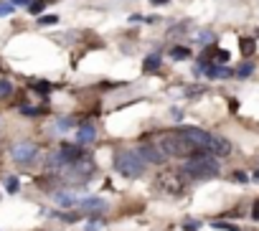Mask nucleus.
Here are the masks:
<instances>
[{
	"label": "nucleus",
	"mask_w": 259,
	"mask_h": 231,
	"mask_svg": "<svg viewBox=\"0 0 259 231\" xmlns=\"http://www.w3.org/2000/svg\"><path fill=\"white\" fill-rule=\"evenodd\" d=\"M211 153H213V155H229V153H231V145H229V140H224V137H216V142H213Z\"/></svg>",
	"instance_id": "obj_11"
},
{
	"label": "nucleus",
	"mask_w": 259,
	"mask_h": 231,
	"mask_svg": "<svg viewBox=\"0 0 259 231\" xmlns=\"http://www.w3.org/2000/svg\"><path fill=\"white\" fill-rule=\"evenodd\" d=\"M94 127H92V124H81V127L76 130V140H79V145H84V142H92L94 140Z\"/></svg>",
	"instance_id": "obj_10"
},
{
	"label": "nucleus",
	"mask_w": 259,
	"mask_h": 231,
	"mask_svg": "<svg viewBox=\"0 0 259 231\" xmlns=\"http://www.w3.org/2000/svg\"><path fill=\"white\" fill-rule=\"evenodd\" d=\"M145 163H150V165H163L165 163V153H163V148L160 145H153V142H142V145H137V150H135Z\"/></svg>",
	"instance_id": "obj_5"
},
{
	"label": "nucleus",
	"mask_w": 259,
	"mask_h": 231,
	"mask_svg": "<svg viewBox=\"0 0 259 231\" xmlns=\"http://www.w3.org/2000/svg\"><path fill=\"white\" fill-rule=\"evenodd\" d=\"M183 173L193 180H206V178H213L216 173H219V163H216V158L206 155V150L191 155L183 165Z\"/></svg>",
	"instance_id": "obj_1"
},
{
	"label": "nucleus",
	"mask_w": 259,
	"mask_h": 231,
	"mask_svg": "<svg viewBox=\"0 0 259 231\" xmlns=\"http://www.w3.org/2000/svg\"><path fill=\"white\" fill-rule=\"evenodd\" d=\"M252 219H257V221H259V201L254 203V211H252Z\"/></svg>",
	"instance_id": "obj_25"
},
{
	"label": "nucleus",
	"mask_w": 259,
	"mask_h": 231,
	"mask_svg": "<svg viewBox=\"0 0 259 231\" xmlns=\"http://www.w3.org/2000/svg\"><path fill=\"white\" fill-rule=\"evenodd\" d=\"M158 188L165 191V193H170V196H178V193H183V180L176 173H163L158 178Z\"/></svg>",
	"instance_id": "obj_6"
},
{
	"label": "nucleus",
	"mask_w": 259,
	"mask_h": 231,
	"mask_svg": "<svg viewBox=\"0 0 259 231\" xmlns=\"http://www.w3.org/2000/svg\"><path fill=\"white\" fill-rule=\"evenodd\" d=\"M13 92V84L8 79H0V97H8Z\"/></svg>",
	"instance_id": "obj_15"
},
{
	"label": "nucleus",
	"mask_w": 259,
	"mask_h": 231,
	"mask_svg": "<svg viewBox=\"0 0 259 231\" xmlns=\"http://www.w3.org/2000/svg\"><path fill=\"white\" fill-rule=\"evenodd\" d=\"M13 8H15V5H10V3H0V18H3V15H10Z\"/></svg>",
	"instance_id": "obj_20"
},
{
	"label": "nucleus",
	"mask_w": 259,
	"mask_h": 231,
	"mask_svg": "<svg viewBox=\"0 0 259 231\" xmlns=\"http://www.w3.org/2000/svg\"><path fill=\"white\" fill-rule=\"evenodd\" d=\"M193 148H198V150H208L211 153V148H213V142H216V137L211 135V132H206V130H198V127H183V130H178Z\"/></svg>",
	"instance_id": "obj_4"
},
{
	"label": "nucleus",
	"mask_w": 259,
	"mask_h": 231,
	"mask_svg": "<svg viewBox=\"0 0 259 231\" xmlns=\"http://www.w3.org/2000/svg\"><path fill=\"white\" fill-rule=\"evenodd\" d=\"M26 3H28V0H13L10 5H26Z\"/></svg>",
	"instance_id": "obj_26"
},
{
	"label": "nucleus",
	"mask_w": 259,
	"mask_h": 231,
	"mask_svg": "<svg viewBox=\"0 0 259 231\" xmlns=\"http://www.w3.org/2000/svg\"><path fill=\"white\" fill-rule=\"evenodd\" d=\"M18 188H20V183H18V178H8V191H10V193H15V191H18Z\"/></svg>",
	"instance_id": "obj_21"
},
{
	"label": "nucleus",
	"mask_w": 259,
	"mask_h": 231,
	"mask_svg": "<svg viewBox=\"0 0 259 231\" xmlns=\"http://www.w3.org/2000/svg\"><path fill=\"white\" fill-rule=\"evenodd\" d=\"M56 203H61V206H74V198L69 193H56Z\"/></svg>",
	"instance_id": "obj_16"
},
{
	"label": "nucleus",
	"mask_w": 259,
	"mask_h": 231,
	"mask_svg": "<svg viewBox=\"0 0 259 231\" xmlns=\"http://www.w3.org/2000/svg\"><path fill=\"white\" fill-rule=\"evenodd\" d=\"M102 229V224H97V221H92L89 226H86V231H99Z\"/></svg>",
	"instance_id": "obj_24"
},
{
	"label": "nucleus",
	"mask_w": 259,
	"mask_h": 231,
	"mask_svg": "<svg viewBox=\"0 0 259 231\" xmlns=\"http://www.w3.org/2000/svg\"><path fill=\"white\" fill-rule=\"evenodd\" d=\"M239 49H242V54H244V56H252V54L257 51V44H254V41H252V38H244Z\"/></svg>",
	"instance_id": "obj_13"
},
{
	"label": "nucleus",
	"mask_w": 259,
	"mask_h": 231,
	"mask_svg": "<svg viewBox=\"0 0 259 231\" xmlns=\"http://www.w3.org/2000/svg\"><path fill=\"white\" fill-rule=\"evenodd\" d=\"M59 158L66 165H79V160L84 158V148H81V145H64Z\"/></svg>",
	"instance_id": "obj_8"
},
{
	"label": "nucleus",
	"mask_w": 259,
	"mask_h": 231,
	"mask_svg": "<svg viewBox=\"0 0 259 231\" xmlns=\"http://www.w3.org/2000/svg\"><path fill=\"white\" fill-rule=\"evenodd\" d=\"M54 23H59L56 15H41L38 18V26H54Z\"/></svg>",
	"instance_id": "obj_17"
},
{
	"label": "nucleus",
	"mask_w": 259,
	"mask_h": 231,
	"mask_svg": "<svg viewBox=\"0 0 259 231\" xmlns=\"http://www.w3.org/2000/svg\"><path fill=\"white\" fill-rule=\"evenodd\" d=\"M254 178H257V180H259V171H257V173H254Z\"/></svg>",
	"instance_id": "obj_28"
},
{
	"label": "nucleus",
	"mask_w": 259,
	"mask_h": 231,
	"mask_svg": "<svg viewBox=\"0 0 259 231\" xmlns=\"http://www.w3.org/2000/svg\"><path fill=\"white\" fill-rule=\"evenodd\" d=\"M79 206H81V211H86V214H97V211L102 214L104 208H107V201H102V198H86Z\"/></svg>",
	"instance_id": "obj_9"
},
{
	"label": "nucleus",
	"mask_w": 259,
	"mask_h": 231,
	"mask_svg": "<svg viewBox=\"0 0 259 231\" xmlns=\"http://www.w3.org/2000/svg\"><path fill=\"white\" fill-rule=\"evenodd\" d=\"M115 168L125 178H140L145 173V160L137 153H132V150H122L117 155V160H115Z\"/></svg>",
	"instance_id": "obj_3"
},
{
	"label": "nucleus",
	"mask_w": 259,
	"mask_h": 231,
	"mask_svg": "<svg viewBox=\"0 0 259 231\" xmlns=\"http://www.w3.org/2000/svg\"><path fill=\"white\" fill-rule=\"evenodd\" d=\"M43 8H46V3H43V0H36V3H31V5H28V10H31L33 15H38Z\"/></svg>",
	"instance_id": "obj_18"
},
{
	"label": "nucleus",
	"mask_w": 259,
	"mask_h": 231,
	"mask_svg": "<svg viewBox=\"0 0 259 231\" xmlns=\"http://www.w3.org/2000/svg\"><path fill=\"white\" fill-rule=\"evenodd\" d=\"M33 89H36V92H41V94H46L51 87H49V81H36V84H33Z\"/></svg>",
	"instance_id": "obj_19"
},
{
	"label": "nucleus",
	"mask_w": 259,
	"mask_h": 231,
	"mask_svg": "<svg viewBox=\"0 0 259 231\" xmlns=\"http://www.w3.org/2000/svg\"><path fill=\"white\" fill-rule=\"evenodd\" d=\"M155 69H160V54H150L145 58V71H155Z\"/></svg>",
	"instance_id": "obj_12"
},
{
	"label": "nucleus",
	"mask_w": 259,
	"mask_h": 231,
	"mask_svg": "<svg viewBox=\"0 0 259 231\" xmlns=\"http://www.w3.org/2000/svg\"><path fill=\"white\" fill-rule=\"evenodd\" d=\"M160 148H163L165 155H173V158H191V155L201 153L198 148H193L181 132H165L160 137Z\"/></svg>",
	"instance_id": "obj_2"
},
{
	"label": "nucleus",
	"mask_w": 259,
	"mask_h": 231,
	"mask_svg": "<svg viewBox=\"0 0 259 231\" xmlns=\"http://www.w3.org/2000/svg\"><path fill=\"white\" fill-rule=\"evenodd\" d=\"M252 69H254L252 64H244V66L239 69V76H249V74H252Z\"/></svg>",
	"instance_id": "obj_22"
},
{
	"label": "nucleus",
	"mask_w": 259,
	"mask_h": 231,
	"mask_svg": "<svg viewBox=\"0 0 259 231\" xmlns=\"http://www.w3.org/2000/svg\"><path fill=\"white\" fill-rule=\"evenodd\" d=\"M186 231H198V221H188L186 224Z\"/></svg>",
	"instance_id": "obj_23"
},
{
	"label": "nucleus",
	"mask_w": 259,
	"mask_h": 231,
	"mask_svg": "<svg viewBox=\"0 0 259 231\" xmlns=\"http://www.w3.org/2000/svg\"><path fill=\"white\" fill-rule=\"evenodd\" d=\"M36 155H38V150H36L33 142H18V145H13V158L18 163H31Z\"/></svg>",
	"instance_id": "obj_7"
},
{
	"label": "nucleus",
	"mask_w": 259,
	"mask_h": 231,
	"mask_svg": "<svg viewBox=\"0 0 259 231\" xmlns=\"http://www.w3.org/2000/svg\"><path fill=\"white\" fill-rule=\"evenodd\" d=\"M150 3H155V5H163V3H168V0H150Z\"/></svg>",
	"instance_id": "obj_27"
},
{
	"label": "nucleus",
	"mask_w": 259,
	"mask_h": 231,
	"mask_svg": "<svg viewBox=\"0 0 259 231\" xmlns=\"http://www.w3.org/2000/svg\"><path fill=\"white\" fill-rule=\"evenodd\" d=\"M188 54H191V51H188L186 46H176V49L170 51V56L176 58V61H181V58H188Z\"/></svg>",
	"instance_id": "obj_14"
}]
</instances>
